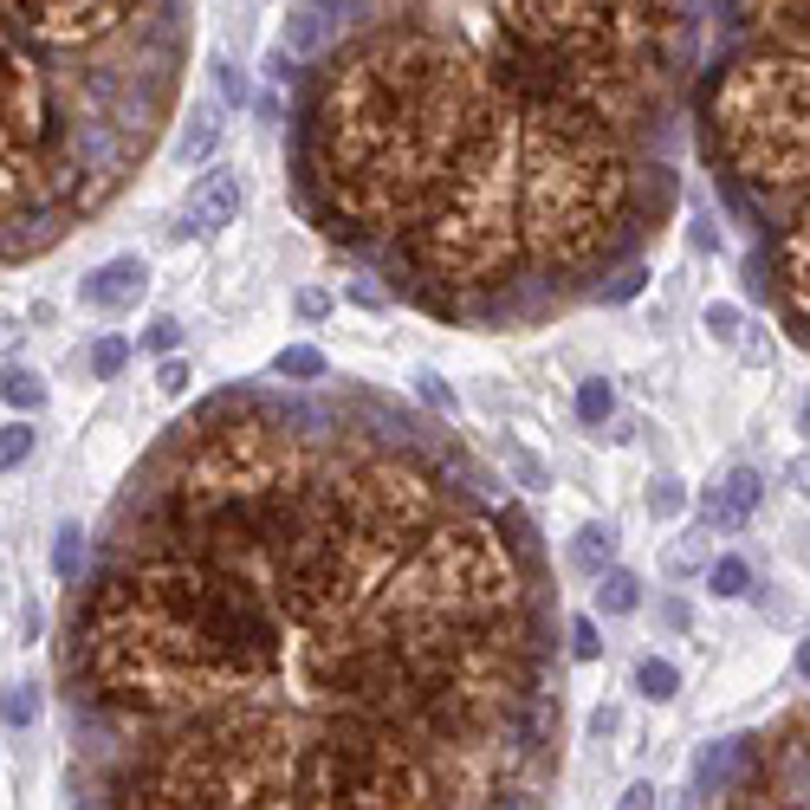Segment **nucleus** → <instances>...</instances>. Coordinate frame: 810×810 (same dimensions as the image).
Masks as SVG:
<instances>
[{"label": "nucleus", "instance_id": "obj_6", "mask_svg": "<svg viewBox=\"0 0 810 810\" xmlns=\"http://www.w3.org/2000/svg\"><path fill=\"white\" fill-rule=\"evenodd\" d=\"M240 201H247V188H240V169H227V162H215L201 182L188 188L182 201V227L176 234H195V240H215L221 227H234V215H240Z\"/></svg>", "mask_w": 810, "mask_h": 810}, {"label": "nucleus", "instance_id": "obj_27", "mask_svg": "<svg viewBox=\"0 0 810 810\" xmlns=\"http://www.w3.org/2000/svg\"><path fill=\"white\" fill-rule=\"evenodd\" d=\"M642 279H649V273H642V266H635V259H629L623 273H616V279H610V286H603V298H610V305H629V298L642 293Z\"/></svg>", "mask_w": 810, "mask_h": 810}, {"label": "nucleus", "instance_id": "obj_20", "mask_svg": "<svg viewBox=\"0 0 810 810\" xmlns=\"http://www.w3.org/2000/svg\"><path fill=\"white\" fill-rule=\"evenodd\" d=\"M408 383H415V396H422V403L428 408H442V415H454V408H461V396H454V389H447V376L442 369H415V376H408Z\"/></svg>", "mask_w": 810, "mask_h": 810}, {"label": "nucleus", "instance_id": "obj_18", "mask_svg": "<svg viewBox=\"0 0 810 810\" xmlns=\"http://www.w3.org/2000/svg\"><path fill=\"white\" fill-rule=\"evenodd\" d=\"M0 396L13 408H39L46 403V376H39V369H7V376H0Z\"/></svg>", "mask_w": 810, "mask_h": 810}, {"label": "nucleus", "instance_id": "obj_14", "mask_svg": "<svg viewBox=\"0 0 810 810\" xmlns=\"http://www.w3.org/2000/svg\"><path fill=\"white\" fill-rule=\"evenodd\" d=\"M635 694L655 700V707H662V700H674V694H681V668L662 662V655H642V662H635Z\"/></svg>", "mask_w": 810, "mask_h": 810}, {"label": "nucleus", "instance_id": "obj_29", "mask_svg": "<svg viewBox=\"0 0 810 810\" xmlns=\"http://www.w3.org/2000/svg\"><path fill=\"white\" fill-rule=\"evenodd\" d=\"M506 461H513V467H518V480H525L532 493H539V486H552V474H545V467H539V461H532L525 447H513V442H506Z\"/></svg>", "mask_w": 810, "mask_h": 810}, {"label": "nucleus", "instance_id": "obj_4", "mask_svg": "<svg viewBox=\"0 0 810 810\" xmlns=\"http://www.w3.org/2000/svg\"><path fill=\"white\" fill-rule=\"evenodd\" d=\"M700 149L745 208L810 195V52L752 46L700 91Z\"/></svg>", "mask_w": 810, "mask_h": 810}, {"label": "nucleus", "instance_id": "obj_32", "mask_svg": "<svg viewBox=\"0 0 810 810\" xmlns=\"http://www.w3.org/2000/svg\"><path fill=\"white\" fill-rule=\"evenodd\" d=\"M655 798H662L655 784H629V791H623V804H629V810H649V804H655Z\"/></svg>", "mask_w": 810, "mask_h": 810}, {"label": "nucleus", "instance_id": "obj_10", "mask_svg": "<svg viewBox=\"0 0 810 810\" xmlns=\"http://www.w3.org/2000/svg\"><path fill=\"white\" fill-rule=\"evenodd\" d=\"M571 564H577L584 577H596V571H610V564H616V525H610V518H590V525H577V545H571Z\"/></svg>", "mask_w": 810, "mask_h": 810}, {"label": "nucleus", "instance_id": "obj_13", "mask_svg": "<svg viewBox=\"0 0 810 810\" xmlns=\"http://www.w3.org/2000/svg\"><path fill=\"white\" fill-rule=\"evenodd\" d=\"M273 376H286V383H325V376H332V357H325L318 344H286V350L273 357Z\"/></svg>", "mask_w": 810, "mask_h": 810}, {"label": "nucleus", "instance_id": "obj_15", "mask_svg": "<svg viewBox=\"0 0 810 810\" xmlns=\"http://www.w3.org/2000/svg\"><path fill=\"white\" fill-rule=\"evenodd\" d=\"M707 590L727 596V603L745 596V590H752V564H745V557H713V564H707Z\"/></svg>", "mask_w": 810, "mask_h": 810}, {"label": "nucleus", "instance_id": "obj_16", "mask_svg": "<svg viewBox=\"0 0 810 810\" xmlns=\"http://www.w3.org/2000/svg\"><path fill=\"white\" fill-rule=\"evenodd\" d=\"M577 415H584L590 428H603V422L616 415V389H610L603 376H590V383H577Z\"/></svg>", "mask_w": 810, "mask_h": 810}, {"label": "nucleus", "instance_id": "obj_26", "mask_svg": "<svg viewBox=\"0 0 810 810\" xmlns=\"http://www.w3.org/2000/svg\"><path fill=\"white\" fill-rule=\"evenodd\" d=\"M188 383H195V376H188V364L169 350V357H162V369H156V389H162V396H188Z\"/></svg>", "mask_w": 810, "mask_h": 810}, {"label": "nucleus", "instance_id": "obj_3", "mask_svg": "<svg viewBox=\"0 0 810 810\" xmlns=\"http://www.w3.org/2000/svg\"><path fill=\"white\" fill-rule=\"evenodd\" d=\"M182 0H0V259L105 208L176 85Z\"/></svg>", "mask_w": 810, "mask_h": 810}, {"label": "nucleus", "instance_id": "obj_11", "mask_svg": "<svg viewBox=\"0 0 810 810\" xmlns=\"http://www.w3.org/2000/svg\"><path fill=\"white\" fill-rule=\"evenodd\" d=\"M596 610H603V616H629V610H642V577L623 571V564L596 571Z\"/></svg>", "mask_w": 810, "mask_h": 810}, {"label": "nucleus", "instance_id": "obj_2", "mask_svg": "<svg viewBox=\"0 0 810 810\" xmlns=\"http://www.w3.org/2000/svg\"><path fill=\"white\" fill-rule=\"evenodd\" d=\"M286 52L305 215L435 318H532L674 201L694 0H298Z\"/></svg>", "mask_w": 810, "mask_h": 810}, {"label": "nucleus", "instance_id": "obj_8", "mask_svg": "<svg viewBox=\"0 0 810 810\" xmlns=\"http://www.w3.org/2000/svg\"><path fill=\"white\" fill-rule=\"evenodd\" d=\"M759 493H765V480H759V467H727V480L713 486V500H707V525L713 532H733V525H745V518L759 513Z\"/></svg>", "mask_w": 810, "mask_h": 810}, {"label": "nucleus", "instance_id": "obj_34", "mask_svg": "<svg viewBox=\"0 0 810 810\" xmlns=\"http://www.w3.org/2000/svg\"><path fill=\"white\" fill-rule=\"evenodd\" d=\"M590 733H596V739L616 733V707H596V713H590Z\"/></svg>", "mask_w": 810, "mask_h": 810}, {"label": "nucleus", "instance_id": "obj_28", "mask_svg": "<svg viewBox=\"0 0 810 810\" xmlns=\"http://www.w3.org/2000/svg\"><path fill=\"white\" fill-rule=\"evenodd\" d=\"M144 344H149V350H162V357H169V350H176V344H182V325H176V318H169V312H162V318H149Z\"/></svg>", "mask_w": 810, "mask_h": 810}, {"label": "nucleus", "instance_id": "obj_23", "mask_svg": "<svg viewBox=\"0 0 810 810\" xmlns=\"http://www.w3.org/2000/svg\"><path fill=\"white\" fill-rule=\"evenodd\" d=\"M0 720H7V727H33V720H39V694H33V688H7V694H0Z\"/></svg>", "mask_w": 810, "mask_h": 810}, {"label": "nucleus", "instance_id": "obj_35", "mask_svg": "<svg viewBox=\"0 0 810 810\" xmlns=\"http://www.w3.org/2000/svg\"><path fill=\"white\" fill-rule=\"evenodd\" d=\"M791 486L810 500V454H798V461H791Z\"/></svg>", "mask_w": 810, "mask_h": 810}, {"label": "nucleus", "instance_id": "obj_5", "mask_svg": "<svg viewBox=\"0 0 810 810\" xmlns=\"http://www.w3.org/2000/svg\"><path fill=\"white\" fill-rule=\"evenodd\" d=\"M772 279H778V305H784V318H791L798 344H810V195L791 208V221L778 227Z\"/></svg>", "mask_w": 810, "mask_h": 810}, {"label": "nucleus", "instance_id": "obj_25", "mask_svg": "<svg viewBox=\"0 0 810 810\" xmlns=\"http://www.w3.org/2000/svg\"><path fill=\"white\" fill-rule=\"evenodd\" d=\"M571 655H577V662H596V655H603V635H596L590 616H571Z\"/></svg>", "mask_w": 810, "mask_h": 810}, {"label": "nucleus", "instance_id": "obj_21", "mask_svg": "<svg viewBox=\"0 0 810 810\" xmlns=\"http://www.w3.org/2000/svg\"><path fill=\"white\" fill-rule=\"evenodd\" d=\"M27 454H33V422H7L0 428V474H13Z\"/></svg>", "mask_w": 810, "mask_h": 810}, {"label": "nucleus", "instance_id": "obj_37", "mask_svg": "<svg viewBox=\"0 0 810 810\" xmlns=\"http://www.w3.org/2000/svg\"><path fill=\"white\" fill-rule=\"evenodd\" d=\"M798 428H804V442H810V396H804V408H798Z\"/></svg>", "mask_w": 810, "mask_h": 810}, {"label": "nucleus", "instance_id": "obj_19", "mask_svg": "<svg viewBox=\"0 0 810 810\" xmlns=\"http://www.w3.org/2000/svg\"><path fill=\"white\" fill-rule=\"evenodd\" d=\"M124 364H130V337H98V344H91V376H98V383L124 376Z\"/></svg>", "mask_w": 810, "mask_h": 810}, {"label": "nucleus", "instance_id": "obj_30", "mask_svg": "<svg viewBox=\"0 0 810 810\" xmlns=\"http://www.w3.org/2000/svg\"><path fill=\"white\" fill-rule=\"evenodd\" d=\"M293 305H298V318H312V325H318V318H332V293H318V286H305Z\"/></svg>", "mask_w": 810, "mask_h": 810}, {"label": "nucleus", "instance_id": "obj_24", "mask_svg": "<svg viewBox=\"0 0 810 810\" xmlns=\"http://www.w3.org/2000/svg\"><path fill=\"white\" fill-rule=\"evenodd\" d=\"M208 72H215V85H221V98H227V105H247V98H254V85H247V72H240L234 59H215Z\"/></svg>", "mask_w": 810, "mask_h": 810}, {"label": "nucleus", "instance_id": "obj_33", "mask_svg": "<svg viewBox=\"0 0 810 810\" xmlns=\"http://www.w3.org/2000/svg\"><path fill=\"white\" fill-rule=\"evenodd\" d=\"M662 623L668 629H688V603H681V596H668V603H662Z\"/></svg>", "mask_w": 810, "mask_h": 810}, {"label": "nucleus", "instance_id": "obj_36", "mask_svg": "<svg viewBox=\"0 0 810 810\" xmlns=\"http://www.w3.org/2000/svg\"><path fill=\"white\" fill-rule=\"evenodd\" d=\"M798 674H804V681H810V635H804V642H798Z\"/></svg>", "mask_w": 810, "mask_h": 810}, {"label": "nucleus", "instance_id": "obj_17", "mask_svg": "<svg viewBox=\"0 0 810 810\" xmlns=\"http://www.w3.org/2000/svg\"><path fill=\"white\" fill-rule=\"evenodd\" d=\"M52 571H59L66 584H78V577H85V532H78V525H59V545H52Z\"/></svg>", "mask_w": 810, "mask_h": 810}, {"label": "nucleus", "instance_id": "obj_31", "mask_svg": "<svg viewBox=\"0 0 810 810\" xmlns=\"http://www.w3.org/2000/svg\"><path fill=\"white\" fill-rule=\"evenodd\" d=\"M707 332H713V337H733L739 332V305H727V298H720V305H707Z\"/></svg>", "mask_w": 810, "mask_h": 810}, {"label": "nucleus", "instance_id": "obj_12", "mask_svg": "<svg viewBox=\"0 0 810 810\" xmlns=\"http://www.w3.org/2000/svg\"><path fill=\"white\" fill-rule=\"evenodd\" d=\"M707 564H713V525L700 518L694 532H681V539L668 545V577H694Z\"/></svg>", "mask_w": 810, "mask_h": 810}, {"label": "nucleus", "instance_id": "obj_9", "mask_svg": "<svg viewBox=\"0 0 810 810\" xmlns=\"http://www.w3.org/2000/svg\"><path fill=\"white\" fill-rule=\"evenodd\" d=\"M221 149V111L215 105H188L182 130H176V162H208Z\"/></svg>", "mask_w": 810, "mask_h": 810}, {"label": "nucleus", "instance_id": "obj_1", "mask_svg": "<svg viewBox=\"0 0 810 810\" xmlns=\"http://www.w3.org/2000/svg\"><path fill=\"white\" fill-rule=\"evenodd\" d=\"M454 461L273 396L169 428L66 635L78 720L137 745L105 804H532L500 745L557 727L545 584Z\"/></svg>", "mask_w": 810, "mask_h": 810}, {"label": "nucleus", "instance_id": "obj_7", "mask_svg": "<svg viewBox=\"0 0 810 810\" xmlns=\"http://www.w3.org/2000/svg\"><path fill=\"white\" fill-rule=\"evenodd\" d=\"M144 293H149V259L144 254H117V259H105L98 273L78 279V298H85L91 312H130Z\"/></svg>", "mask_w": 810, "mask_h": 810}, {"label": "nucleus", "instance_id": "obj_22", "mask_svg": "<svg viewBox=\"0 0 810 810\" xmlns=\"http://www.w3.org/2000/svg\"><path fill=\"white\" fill-rule=\"evenodd\" d=\"M681 506H688V486H681L674 474H662L655 486H649V518H674Z\"/></svg>", "mask_w": 810, "mask_h": 810}]
</instances>
